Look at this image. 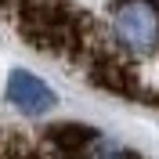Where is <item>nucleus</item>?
Returning <instances> with one entry per match:
<instances>
[{
    "mask_svg": "<svg viewBox=\"0 0 159 159\" xmlns=\"http://www.w3.org/2000/svg\"><path fill=\"white\" fill-rule=\"evenodd\" d=\"M109 43L119 58L145 65L159 58V0H116L109 11Z\"/></svg>",
    "mask_w": 159,
    "mask_h": 159,
    "instance_id": "f257e3e1",
    "label": "nucleus"
},
{
    "mask_svg": "<svg viewBox=\"0 0 159 159\" xmlns=\"http://www.w3.org/2000/svg\"><path fill=\"white\" fill-rule=\"evenodd\" d=\"M4 105L15 109L18 116L40 119L58 109V90L29 69H11L7 80H4Z\"/></svg>",
    "mask_w": 159,
    "mask_h": 159,
    "instance_id": "f03ea898",
    "label": "nucleus"
}]
</instances>
